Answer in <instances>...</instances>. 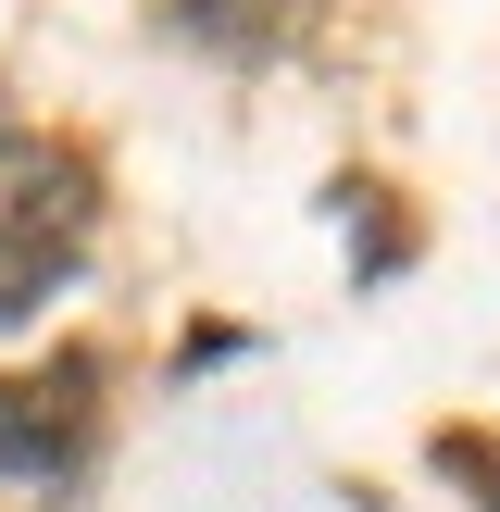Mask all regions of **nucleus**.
Wrapping results in <instances>:
<instances>
[{
  "label": "nucleus",
  "mask_w": 500,
  "mask_h": 512,
  "mask_svg": "<svg viewBox=\"0 0 500 512\" xmlns=\"http://www.w3.org/2000/svg\"><path fill=\"white\" fill-rule=\"evenodd\" d=\"M438 463L475 475V488H488V512H500V450H488V438H438Z\"/></svg>",
  "instance_id": "nucleus-4"
},
{
  "label": "nucleus",
  "mask_w": 500,
  "mask_h": 512,
  "mask_svg": "<svg viewBox=\"0 0 500 512\" xmlns=\"http://www.w3.org/2000/svg\"><path fill=\"white\" fill-rule=\"evenodd\" d=\"M50 288H63V263H50V250H25V238H0V325H25Z\"/></svg>",
  "instance_id": "nucleus-3"
},
{
  "label": "nucleus",
  "mask_w": 500,
  "mask_h": 512,
  "mask_svg": "<svg viewBox=\"0 0 500 512\" xmlns=\"http://www.w3.org/2000/svg\"><path fill=\"white\" fill-rule=\"evenodd\" d=\"M0 238L75 263V238H88V163L75 150H0Z\"/></svg>",
  "instance_id": "nucleus-2"
},
{
  "label": "nucleus",
  "mask_w": 500,
  "mask_h": 512,
  "mask_svg": "<svg viewBox=\"0 0 500 512\" xmlns=\"http://www.w3.org/2000/svg\"><path fill=\"white\" fill-rule=\"evenodd\" d=\"M75 450H88V363H63V388H50V375L0 388V475H13V488H50Z\"/></svg>",
  "instance_id": "nucleus-1"
}]
</instances>
